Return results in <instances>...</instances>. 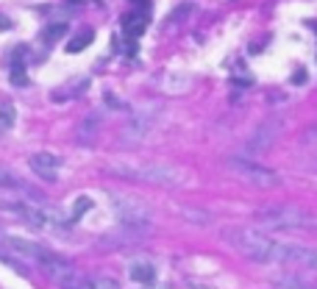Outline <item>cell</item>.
<instances>
[{"label": "cell", "mask_w": 317, "mask_h": 289, "mask_svg": "<svg viewBox=\"0 0 317 289\" xmlns=\"http://www.w3.org/2000/svg\"><path fill=\"white\" fill-rule=\"evenodd\" d=\"M134 3H137L139 9H145V14H147L150 9H153V3H150V0H134Z\"/></svg>", "instance_id": "f1b7e54d"}, {"label": "cell", "mask_w": 317, "mask_h": 289, "mask_svg": "<svg viewBox=\"0 0 317 289\" xmlns=\"http://www.w3.org/2000/svg\"><path fill=\"white\" fill-rule=\"evenodd\" d=\"M278 134H281V122H278V120H265V122L250 134L248 142H245V153L256 156V153H262V150H267V147L275 142Z\"/></svg>", "instance_id": "9c48e42d"}, {"label": "cell", "mask_w": 317, "mask_h": 289, "mask_svg": "<svg viewBox=\"0 0 317 289\" xmlns=\"http://www.w3.org/2000/svg\"><path fill=\"white\" fill-rule=\"evenodd\" d=\"M70 3H81V0H70Z\"/></svg>", "instance_id": "4dcf8cb0"}, {"label": "cell", "mask_w": 317, "mask_h": 289, "mask_svg": "<svg viewBox=\"0 0 317 289\" xmlns=\"http://www.w3.org/2000/svg\"><path fill=\"white\" fill-rule=\"evenodd\" d=\"M228 170L234 172V175H240L242 181H248V184H253V187H278L281 184V175L273 170H267V167H262V164L250 162V159H242V156H231L228 159Z\"/></svg>", "instance_id": "8992f818"}, {"label": "cell", "mask_w": 317, "mask_h": 289, "mask_svg": "<svg viewBox=\"0 0 317 289\" xmlns=\"http://www.w3.org/2000/svg\"><path fill=\"white\" fill-rule=\"evenodd\" d=\"M128 275L131 281H137V284H145V287H153L156 284V267L145 259H134L128 264Z\"/></svg>", "instance_id": "7c38bea8"}, {"label": "cell", "mask_w": 317, "mask_h": 289, "mask_svg": "<svg viewBox=\"0 0 317 289\" xmlns=\"http://www.w3.org/2000/svg\"><path fill=\"white\" fill-rule=\"evenodd\" d=\"M306 267H312V270H317V247H309V253H306Z\"/></svg>", "instance_id": "d4e9b609"}, {"label": "cell", "mask_w": 317, "mask_h": 289, "mask_svg": "<svg viewBox=\"0 0 317 289\" xmlns=\"http://www.w3.org/2000/svg\"><path fill=\"white\" fill-rule=\"evenodd\" d=\"M25 53V48L23 50H14V61H11V86H28L31 81H28V72H25V59H20Z\"/></svg>", "instance_id": "5bb4252c"}, {"label": "cell", "mask_w": 317, "mask_h": 289, "mask_svg": "<svg viewBox=\"0 0 317 289\" xmlns=\"http://www.w3.org/2000/svg\"><path fill=\"white\" fill-rule=\"evenodd\" d=\"M86 89H89V75H78V78H73L70 84L53 89L50 100L53 103H67V100H73V97H78V95H84Z\"/></svg>", "instance_id": "8fae6325"}, {"label": "cell", "mask_w": 317, "mask_h": 289, "mask_svg": "<svg viewBox=\"0 0 317 289\" xmlns=\"http://www.w3.org/2000/svg\"><path fill=\"white\" fill-rule=\"evenodd\" d=\"M223 239L237 250L259 264H303L309 247L295 242H281L253 228H225Z\"/></svg>", "instance_id": "6da1fadb"}, {"label": "cell", "mask_w": 317, "mask_h": 289, "mask_svg": "<svg viewBox=\"0 0 317 289\" xmlns=\"http://www.w3.org/2000/svg\"><path fill=\"white\" fill-rule=\"evenodd\" d=\"M106 106H112V109H122V103L117 100L114 95H109V92H106Z\"/></svg>", "instance_id": "83f0119b"}, {"label": "cell", "mask_w": 317, "mask_h": 289, "mask_svg": "<svg viewBox=\"0 0 317 289\" xmlns=\"http://www.w3.org/2000/svg\"><path fill=\"white\" fill-rule=\"evenodd\" d=\"M147 14L145 11H131V14H125L122 17V34L128 36V39H139V36L145 34L147 28Z\"/></svg>", "instance_id": "4fadbf2b"}, {"label": "cell", "mask_w": 317, "mask_h": 289, "mask_svg": "<svg viewBox=\"0 0 317 289\" xmlns=\"http://www.w3.org/2000/svg\"><path fill=\"white\" fill-rule=\"evenodd\" d=\"M253 220L262 225V228L270 231H312L317 228V217L306 209H298V206H270V209H262V212L253 214Z\"/></svg>", "instance_id": "3957f363"}, {"label": "cell", "mask_w": 317, "mask_h": 289, "mask_svg": "<svg viewBox=\"0 0 317 289\" xmlns=\"http://www.w3.org/2000/svg\"><path fill=\"white\" fill-rule=\"evenodd\" d=\"M98 125H100V122H98V114H92V117H84L81 120V125H78V142H89V139H92V134L95 131H98Z\"/></svg>", "instance_id": "d6986e66"}, {"label": "cell", "mask_w": 317, "mask_h": 289, "mask_svg": "<svg viewBox=\"0 0 317 289\" xmlns=\"http://www.w3.org/2000/svg\"><path fill=\"white\" fill-rule=\"evenodd\" d=\"M14 122H17V109H14L11 103H3V106H0V134L11 131Z\"/></svg>", "instance_id": "e0dca14e"}, {"label": "cell", "mask_w": 317, "mask_h": 289, "mask_svg": "<svg viewBox=\"0 0 317 289\" xmlns=\"http://www.w3.org/2000/svg\"><path fill=\"white\" fill-rule=\"evenodd\" d=\"M0 242L9 247V250H14L20 259H34V262H39L42 267H48V264L59 256V253H53V250H48V247H42L39 242H31V239H25V237H14V234H6V231H0Z\"/></svg>", "instance_id": "52a82bcc"}, {"label": "cell", "mask_w": 317, "mask_h": 289, "mask_svg": "<svg viewBox=\"0 0 317 289\" xmlns=\"http://www.w3.org/2000/svg\"><path fill=\"white\" fill-rule=\"evenodd\" d=\"M0 212L20 217L23 222L34 225V228H53V231L70 228V220H64L56 209H48L42 203H31L25 197H0Z\"/></svg>", "instance_id": "7a4b0ae2"}, {"label": "cell", "mask_w": 317, "mask_h": 289, "mask_svg": "<svg viewBox=\"0 0 317 289\" xmlns=\"http://www.w3.org/2000/svg\"><path fill=\"white\" fill-rule=\"evenodd\" d=\"M290 84H295V86L306 84V70H295V72H292V78H290Z\"/></svg>", "instance_id": "cb8c5ba5"}, {"label": "cell", "mask_w": 317, "mask_h": 289, "mask_svg": "<svg viewBox=\"0 0 317 289\" xmlns=\"http://www.w3.org/2000/svg\"><path fill=\"white\" fill-rule=\"evenodd\" d=\"M92 42H95V31H92V28H86V31H81L78 36H73V39H70L67 50L70 53H78V50H84L86 45H92Z\"/></svg>", "instance_id": "ac0fdd59"}, {"label": "cell", "mask_w": 317, "mask_h": 289, "mask_svg": "<svg viewBox=\"0 0 317 289\" xmlns=\"http://www.w3.org/2000/svg\"><path fill=\"white\" fill-rule=\"evenodd\" d=\"M112 209H114V217L120 220V228L134 234V237H145L150 225H153V212L145 200L139 197H131V195H112Z\"/></svg>", "instance_id": "277c9868"}, {"label": "cell", "mask_w": 317, "mask_h": 289, "mask_svg": "<svg viewBox=\"0 0 317 289\" xmlns=\"http://www.w3.org/2000/svg\"><path fill=\"white\" fill-rule=\"evenodd\" d=\"M231 84L234 86H250V84H253V78H250V75H237V78H231Z\"/></svg>", "instance_id": "4316f807"}, {"label": "cell", "mask_w": 317, "mask_h": 289, "mask_svg": "<svg viewBox=\"0 0 317 289\" xmlns=\"http://www.w3.org/2000/svg\"><path fill=\"white\" fill-rule=\"evenodd\" d=\"M64 34H67V23H53V25L45 31L42 39H45V45H53V42H59Z\"/></svg>", "instance_id": "44dd1931"}, {"label": "cell", "mask_w": 317, "mask_h": 289, "mask_svg": "<svg viewBox=\"0 0 317 289\" xmlns=\"http://www.w3.org/2000/svg\"><path fill=\"white\" fill-rule=\"evenodd\" d=\"M106 170L112 175L131 181H145V184H159V187H175L181 184V172L170 164H109Z\"/></svg>", "instance_id": "5b68a950"}, {"label": "cell", "mask_w": 317, "mask_h": 289, "mask_svg": "<svg viewBox=\"0 0 317 289\" xmlns=\"http://www.w3.org/2000/svg\"><path fill=\"white\" fill-rule=\"evenodd\" d=\"M273 289H317V284L298 278V275H278V278H273Z\"/></svg>", "instance_id": "9a60e30c"}, {"label": "cell", "mask_w": 317, "mask_h": 289, "mask_svg": "<svg viewBox=\"0 0 317 289\" xmlns=\"http://www.w3.org/2000/svg\"><path fill=\"white\" fill-rule=\"evenodd\" d=\"M28 164H31V170H34L42 181H56V178H59V170L64 167V162H61L59 156L48 153V150L34 153L31 159H28Z\"/></svg>", "instance_id": "30bf717a"}, {"label": "cell", "mask_w": 317, "mask_h": 289, "mask_svg": "<svg viewBox=\"0 0 317 289\" xmlns=\"http://www.w3.org/2000/svg\"><path fill=\"white\" fill-rule=\"evenodd\" d=\"M184 217H189V220H195V222H209V214H200V212H192V209H187L184 212Z\"/></svg>", "instance_id": "484cf974"}, {"label": "cell", "mask_w": 317, "mask_h": 289, "mask_svg": "<svg viewBox=\"0 0 317 289\" xmlns=\"http://www.w3.org/2000/svg\"><path fill=\"white\" fill-rule=\"evenodd\" d=\"M192 9H195L192 3H181L178 9H175V11L170 14V23H181V20H187V17H189V11H192Z\"/></svg>", "instance_id": "603a6c76"}, {"label": "cell", "mask_w": 317, "mask_h": 289, "mask_svg": "<svg viewBox=\"0 0 317 289\" xmlns=\"http://www.w3.org/2000/svg\"><path fill=\"white\" fill-rule=\"evenodd\" d=\"M0 262H3V264H9L11 270H14V272H20V275H25V278L31 275V270H28V264L23 262V259H11L9 253H3V250H0Z\"/></svg>", "instance_id": "7402d4cb"}, {"label": "cell", "mask_w": 317, "mask_h": 289, "mask_svg": "<svg viewBox=\"0 0 317 289\" xmlns=\"http://www.w3.org/2000/svg\"><path fill=\"white\" fill-rule=\"evenodd\" d=\"M92 206H95V203H92V197L78 195V197H75V203H73V209H70V222H78L86 212H92Z\"/></svg>", "instance_id": "2e32d148"}, {"label": "cell", "mask_w": 317, "mask_h": 289, "mask_svg": "<svg viewBox=\"0 0 317 289\" xmlns=\"http://www.w3.org/2000/svg\"><path fill=\"white\" fill-rule=\"evenodd\" d=\"M9 28H11V20L6 14H0V31H9Z\"/></svg>", "instance_id": "f546056e"}, {"label": "cell", "mask_w": 317, "mask_h": 289, "mask_svg": "<svg viewBox=\"0 0 317 289\" xmlns=\"http://www.w3.org/2000/svg\"><path fill=\"white\" fill-rule=\"evenodd\" d=\"M78 289H120L114 278H84Z\"/></svg>", "instance_id": "ffe728a7"}, {"label": "cell", "mask_w": 317, "mask_h": 289, "mask_svg": "<svg viewBox=\"0 0 317 289\" xmlns=\"http://www.w3.org/2000/svg\"><path fill=\"white\" fill-rule=\"evenodd\" d=\"M150 128H153V109L134 111V114H131V120L122 125V131H120V142L122 144H139L147 136V131H150Z\"/></svg>", "instance_id": "ba28073f"}]
</instances>
